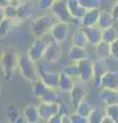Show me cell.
<instances>
[{
	"label": "cell",
	"instance_id": "cell-1",
	"mask_svg": "<svg viewBox=\"0 0 118 123\" xmlns=\"http://www.w3.org/2000/svg\"><path fill=\"white\" fill-rule=\"evenodd\" d=\"M18 55L17 50L11 46L4 48L0 53V65H1L3 77L6 82L12 80L16 69H18Z\"/></svg>",
	"mask_w": 118,
	"mask_h": 123
},
{
	"label": "cell",
	"instance_id": "cell-2",
	"mask_svg": "<svg viewBox=\"0 0 118 123\" xmlns=\"http://www.w3.org/2000/svg\"><path fill=\"white\" fill-rule=\"evenodd\" d=\"M56 22L52 14H43L30 23L29 31L35 38H44L49 34L52 25Z\"/></svg>",
	"mask_w": 118,
	"mask_h": 123
},
{
	"label": "cell",
	"instance_id": "cell-3",
	"mask_svg": "<svg viewBox=\"0 0 118 123\" xmlns=\"http://www.w3.org/2000/svg\"><path fill=\"white\" fill-rule=\"evenodd\" d=\"M17 67L21 75L28 82L33 83L37 79H39V73H38V68L36 67V63L33 62L27 55H18Z\"/></svg>",
	"mask_w": 118,
	"mask_h": 123
},
{
	"label": "cell",
	"instance_id": "cell-4",
	"mask_svg": "<svg viewBox=\"0 0 118 123\" xmlns=\"http://www.w3.org/2000/svg\"><path fill=\"white\" fill-rule=\"evenodd\" d=\"M49 10L51 11V14L54 15L56 21L71 24L73 18H72L71 13L67 8L66 1H64V0H56L50 6Z\"/></svg>",
	"mask_w": 118,
	"mask_h": 123
},
{
	"label": "cell",
	"instance_id": "cell-5",
	"mask_svg": "<svg viewBox=\"0 0 118 123\" xmlns=\"http://www.w3.org/2000/svg\"><path fill=\"white\" fill-rule=\"evenodd\" d=\"M46 44H47V40L45 39V37L44 38H36L31 43V45H30L27 55L33 62H35V63L40 62L43 59Z\"/></svg>",
	"mask_w": 118,
	"mask_h": 123
},
{
	"label": "cell",
	"instance_id": "cell-6",
	"mask_svg": "<svg viewBox=\"0 0 118 123\" xmlns=\"http://www.w3.org/2000/svg\"><path fill=\"white\" fill-rule=\"evenodd\" d=\"M62 56H63V48L61 47L60 43L54 41L50 38V40L47 41L46 47H45V50H44L43 59L46 60L48 63L55 64L60 62Z\"/></svg>",
	"mask_w": 118,
	"mask_h": 123
},
{
	"label": "cell",
	"instance_id": "cell-7",
	"mask_svg": "<svg viewBox=\"0 0 118 123\" xmlns=\"http://www.w3.org/2000/svg\"><path fill=\"white\" fill-rule=\"evenodd\" d=\"M79 70V81L82 83H89L93 81V60L90 57H84L77 63Z\"/></svg>",
	"mask_w": 118,
	"mask_h": 123
},
{
	"label": "cell",
	"instance_id": "cell-8",
	"mask_svg": "<svg viewBox=\"0 0 118 123\" xmlns=\"http://www.w3.org/2000/svg\"><path fill=\"white\" fill-rule=\"evenodd\" d=\"M34 13H35V8L33 4H31L27 0H23L17 5V18L13 20L14 24L17 23H23L26 21H29Z\"/></svg>",
	"mask_w": 118,
	"mask_h": 123
},
{
	"label": "cell",
	"instance_id": "cell-9",
	"mask_svg": "<svg viewBox=\"0 0 118 123\" xmlns=\"http://www.w3.org/2000/svg\"><path fill=\"white\" fill-rule=\"evenodd\" d=\"M68 34H69V24L59 21H56L52 25L50 31H49L50 38L58 43H62L66 40Z\"/></svg>",
	"mask_w": 118,
	"mask_h": 123
},
{
	"label": "cell",
	"instance_id": "cell-10",
	"mask_svg": "<svg viewBox=\"0 0 118 123\" xmlns=\"http://www.w3.org/2000/svg\"><path fill=\"white\" fill-rule=\"evenodd\" d=\"M109 68L106 64V61L97 59L93 61V82L96 87H101L102 77L106 74Z\"/></svg>",
	"mask_w": 118,
	"mask_h": 123
},
{
	"label": "cell",
	"instance_id": "cell-11",
	"mask_svg": "<svg viewBox=\"0 0 118 123\" xmlns=\"http://www.w3.org/2000/svg\"><path fill=\"white\" fill-rule=\"evenodd\" d=\"M37 110L38 114H39L40 121L47 122L55 114L58 113V104L40 102L37 105Z\"/></svg>",
	"mask_w": 118,
	"mask_h": 123
},
{
	"label": "cell",
	"instance_id": "cell-12",
	"mask_svg": "<svg viewBox=\"0 0 118 123\" xmlns=\"http://www.w3.org/2000/svg\"><path fill=\"white\" fill-rule=\"evenodd\" d=\"M38 73H39V79L48 88H56V89H58L59 78H60L59 73L50 72L47 70H41V71L38 70Z\"/></svg>",
	"mask_w": 118,
	"mask_h": 123
},
{
	"label": "cell",
	"instance_id": "cell-13",
	"mask_svg": "<svg viewBox=\"0 0 118 123\" xmlns=\"http://www.w3.org/2000/svg\"><path fill=\"white\" fill-rule=\"evenodd\" d=\"M70 94V102L74 107L77 105L79 102H81L82 99H84L86 98V89L85 87L82 85V82H75L73 88L69 92Z\"/></svg>",
	"mask_w": 118,
	"mask_h": 123
},
{
	"label": "cell",
	"instance_id": "cell-14",
	"mask_svg": "<svg viewBox=\"0 0 118 123\" xmlns=\"http://www.w3.org/2000/svg\"><path fill=\"white\" fill-rule=\"evenodd\" d=\"M82 28V27H81ZM85 33L87 43L91 46H96L99 42L102 41V30L98 26L93 27H85L82 28Z\"/></svg>",
	"mask_w": 118,
	"mask_h": 123
},
{
	"label": "cell",
	"instance_id": "cell-15",
	"mask_svg": "<svg viewBox=\"0 0 118 123\" xmlns=\"http://www.w3.org/2000/svg\"><path fill=\"white\" fill-rule=\"evenodd\" d=\"M101 87L110 88V89H117L118 88V72L108 70L106 72V74L102 77Z\"/></svg>",
	"mask_w": 118,
	"mask_h": 123
},
{
	"label": "cell",
	"instance_id": "cell-16",
	"mask_svg": "<svg viewBox=\"0 0 118 123\" xmlns=\"http://www.w3.org/2000/svg\"><path fill=\"white\" fill-rule=\"evenodd\" d=\"M100 9L101 8L86 9L85 13L83 14V17L80 18L82 28H85V27L97 26L98 18H99V14H100Z\"/></svg>",
	"mask_w": 118,
	"mask_h": 123
},
{
	"label": "cell",
	"instance_id": "cell-17",
	"mask_svg": "<svg viewBox=\"0 0 118 123\" xmlns=\"http://www.w3.org/2000/svg\"><path fill=\"white\" fill-rule=\"evenodd\" d=\"M114 23L115 22H114L111 11H108L106 9H100V14H99L98 23H97V26L101 30L107 29L109 27L114 26Z\"/></svg>",
	"mask_w": 118,
	"mask_h": 123
},
{
	"label": "cell",
	"instance_id": "cell-18",
	"mask_svg": "<svg viewBox=\"0 0 118 123\" xmlns=\"http://www.w3.org/2000/svg\"><path fill=\"white\" fill-rule=\"evenodd\" d=\"M23 118L25 122L28 123H37L40 121L39 114H38L37 106L35 105H28L23 110Z\"/></svg>",
	"mask_w": 118,
	"mask_h": 123
},
{
	"label": "cell",
	"instance_id": "cell-19",
	"mask_svg": "<svg viewBox=\"0 0 118 123\" xmlns=\"http://www.w3.org/2000/svg\"><path fill=\"white\" fill-rule=\"evenodd\" d=\"M66 5L69 12L72 15V18H81L86 11L84 7L80 5L78 0H66Z\"/></svg>",
	"mask_w": 118,
	"mask_h": 123
},
{
	"label": "cell",
	"instance_id": "cell-20",
	"mask_svg": "<svg viewBox=\"0 0 118 123\" xmlns=\"http://www.w3.org/2000/svg\"><path fill=\"white\" fill-rule=\"evenodd\" d=\"M101 101L107 105L118 104V89H110V88H103L101 91Z\"/></svg>",
	"mask_w": 118,
	"mask_h": 123
},
{
	"label": "cell",
	"instance_id": "cell-21",
	"mask_svg": "<svg viewBox=\"0 0 118 123\" xmlns=\"http://www.w3.org/2000/svg\"><path fill=\"white\" fill-rule=\"evenodd\" d=\"M74 84H75L74 79L70 78L69 76H67L66 74H64L63 72H61V73H60L59 86H58V88H59L61 91L69 93V92L71 91V89L73 88Z\"/></svg>",
	"mask_w": 118,
	"mask_h": 123
},
{
	"label": "cell",
	"instance_id": "cell-22",
	"mask_svg": "<svg viewBox=\"0 0 118 123\" xmlns=\"http://www.w3.org/2000/svg\"><path fill=\"white\" fill-rule=\"evenodd\" d=\"M68 55H69L70 60L75 62V63H77L78 61L88 56L87 55L86 47H79V46H74V45H72L70 47Z\"/></svg>",
	"mask_w": 118,
	"mask_h": 123
},
{
	"label": "cell",
	"instance_id": "cell-23",
	"mask_svg": "<svg viewBox=\"0 0 118 123\" xmlns=\"http://www.w3.org/2000/svg\"><path fill=\"white\" fill-rule=\"evenodd\" d=\"M71 44L74 46H79V47H86L88 43L86 40V36L83 29H78L77 31H75L74 34L72 35L71 38Z\"/></svg>",
	"mask_w": 118,
	"mask_h": 123
},
{
	"label": "cell",
	"instance_id": "cell-24",
	"mask_svg": "<svg viewBox=\"0 0 118 123\" xmlns=\"http://www.w3.org/2000/svg\"><path fill=\"white\" fill-rule=\"evenodd\" d=\"M40 102H44V103H56L59 104L62 98H61V95L58 91H56V88H47V90L45 91V93L41 97Z\"/></svg>",
	"mask_w": 118,
	"mask_h": 123
},
{
	"label": "cell",
	"instance_id": "cell-25",
	"mask_svg": "<svg viewBox=\"0 0 118 123\" xmlns=\"http://www.w3.org/2000/svg\"><path fill=\"white\" fill-rule=\"evenodd\" d=\"M94 47H96V55L98 56V59L106 61L110 57V44L109 43L101 41Z\"/></svg>",
	"mask_w": 118,
	"mask_h": 123
},
{
	"label": "cell",
	"instance_id": "cell-26",
	"mask_svg": "<svg viewBox=\"0 0 118 123\" xmlns=\"http://www.w3.org/2000/svg\"><path fill=\"white\" fill-rule=\"evenodd\" d=\"M118 38V30L114 26L109 27L107 29L102 30V41L107 42V43H112Z\"/></svg>",
	"mask_w": 118,
	"mask_h": 123
},
{
	"label": "cell",
	"instance_id": "cell-27",
	"mask_svg": "<svg viewBox=\"0 0 118 123\" xmlns=\"http://www.w3.org/2000/svg\"><path fill=\"white\" fill-rule=\"evenodd\" d=\"M91 109H93V106H91V104L86 99V98L84 99H82L81 102H79L77 105L75 106V112H77L78 114H80L86 118L89 115Z\"/></svg>",
	"mask_w": 118,
	"mask_h": 123
},
{
	"label": "cell",
	"instance_id": "cell-28",
	"mask_svg": "<svg viewBox=\"0 0 118 123\" xmlns=\"http://www.w3.org/2000/svg\"><path fill=\"white\" fill-rule=\"evenodd\" d=\"M14 26H16V24H14L13 20L4 18V20L0 23V39H4Z\"/></svg>",
	"mask_w": 118,
	"mask_h": 123
},
{
	"label": "cell",
	"instance_id": "cell-29",
	"mask_svg": "<svg viewBox=\"0 0 118 123\" xmlns=\"http://www.w3.org/2000/svg\"><path fill=\"white\" fill-rule=\"evenodd\" d=\"M31 84H32V93L37 98H40L42 97L48 88L40 79H37L35 82H33Z\"/></svg>",
	"mask_w": 118,
	"mask_h": 123
},
{
	"label": "cell",
	"instance_id": "cell-30",
	"mask_svg": "<svg viewBox=\"0 0 118 123\" xmlns=\"http://www.w3.org/2000/svg\"><path fill=\"white\" fill-rule=\"evenodd\" d=\"M104 114V110H101L100 108L97 107H93L89 115L87 116V121H88V123H100Z\"/></svg>",
	"mask_w": 118,
	"mask_h": 123
},
{
	"label": "cell",
	"instance_id": "cell-31",
	"mask_svg": "<svg viewBox=\"0 0 118 123\" xmlns=\"http://www.w3.org/2000/svg\"><path fill=\"white\" fill-rule=\"evenodd\" d=\"M104 112L112 119L114 123H118V104L107 105L104 109Z\"/></svg>",
	"mask_w": 118,
	"mask_h": 123
},
{
	"label": "cell",
	"instance_id": "cell-32",
	"mask_svg": "<svg viewBox=\"0 0 118 123\" xmlns=\"http://www.w3.org/2000/svg\"><path fill=\"white\" fill-rule=\"evenodd\" d=\"M62 72L67 76H69L72 79H78L79 80V70L77 64L74 65H68V66L64 67Z\"/></svg>",
	"mask_w": 118,
	"mask_h": 123
},
{
	"label": "cell",
	"instance_id": "cell-33",
	"mask_svg": "<svg viewBox=\"0 0 118 123\" xmlns=\"http://www.w3.org/2000/svg\"><path fill=\"white\" fill-rule=\"evenodd\" d=\"M58 113L62 117H68L72 113V108L71 105H69L68 103L61 101L58 104Z\"/></svg>",
	"mask_w": 118,
	"mask_h": 123
},
{
	"label": "cell",
	"instance_id": "cell-34",
	"mask_svg": "<svg viewBox=\"0 0 118 123\" xmlns=\"http://www.w3.org/2000/svg\"><path fill=\"white\" fill-rule=\"evenodd\" d=\"M4 18H10V20H16L17 18V5L13 3H10L3 8Z\"/></svg>",
	"mask_w": 118,
	"mask_h": 123
},
{
	"label": "cell",
	"instance_id": "cell-35",
	"mask_svg": "<svg viewBox=\"0 0 118 123\" xmlns=\"http://www.w3.org/2000/svg\"><path fill=\"white\" fill-rule=\"evenodd\" d=\"M78 2L85 9L101 8V5H102L101 0H78Z\"/></svg>",
	"mask_w": 118,
	"mask_h": 123
},
{
	"label": "cell",
	"instance_id": "cell-36",
	"mask_svg": "<svg viewBox=\"0 0 118 123\" xmlns=\"http://www.w3.org/2000/svg\"><path fill=\"white\" fill-rule=\"evenodd\" d=\"M19 116H20V114H19L17 108L14 106H9L8 109H7V112H6L7 120L10 121V122H16L17 119L19 118Z\"/></svg>",
	"mask_w": 118,
	"mask_h": 123
},
{
	"label": "cell",
	"instance_id": "cell-37",
	"mask_svg": "<svg viewBox=\"0 0 118 123\" xmlns=\"http://www.w3.org/2000/svg\"><path fill=\"white\" fill-rule=\"evenodd\" d=\"M69 121L70 123H88L86 117L78 114L77 112H72L69 115Z\"/></svg>",
	"mask_w": 118,
	"mask_h": 123
},
{
	"label": "cell",
	"instance_id": "cell-38",
	"mask_svg": "<svg viewBox=\"0 0 118 123\" xmlns=\"http://www.w3.org/2000/svg\"><path fill=\"white\" fill-rule=\"evenodd\" d=\"M110 57L118 63V38L110 43Z\"/></svg>",
	"mask_w": 118,
	"mask_h": 123
},
{
	"label": "cell",
	"instance_id": "cell-39",
	"mask_svg": "<svg viewBox=\"0 0 118 123\" xmlns=\"http://www.w3.org/2000/svg\"><path fill=\"white\" fill-rule=\"evenodd\" d=\"M56 0H37L38 7L41 10H48Z\"/></svg>",
	"mask_w": 118,
	"mask_h": 123
},
{
	"label": "cell",
	"instance_id": "cell-40",
	"mask_svg": "<svg viewBox=\"0 0 118 123\" xmlns=\"http://www.w3.org/2000/svg\"><path fill=\"white\" fill-rule=\"evenodd\" d=\"M111 13L113 15L114 22H118V0H115L111 8Z\"/></svg>",
	"mask_w": 118,
	"mask_h": 123
},
{
	"label": "cell",
	"instance_id": "cell-41",
	"mask_svg": "<svg viewBox=\"0 0 118 123\" xmlns=\"http://www.w3.org/2000/svg\"><path fill=\"white\" fill-rule=\"evenodd\" d=\"M47 122H49V123H63V117L61 116L59 113H56L49 119Z\"/></svg>",
	"mask_w": 118,
	"mask_h": 123
},
{
	"label": "cell",
	"instance_id": "cell-42",
	"mask_svg": "<svg viewBox=\"0 0 118 123\" xmlns=\"http://www.w3.org/2000/svg\"><path fill=\"white\" fill-rule=\"evenodd\" d=\"M100 123H114V122H113L112 119L108 116V115L104 114V116L102 117V119H101V122H100Z\"/></svg>",
	"mask_w": 118,
	"mask_h": 123
},
{
	"label": "cell",
	"instance_id": "cell-43",
	"mask_svg": "<svg viewBox=\"0 0 118 123\" xmlns=\"http://www.w3.org/2000/svg\"><path fill=\"white\" fill-rule=\"evenodd\" d=\"M10 3H12L11 0H0V7H1V8H4L5 6L10 4Z\"/></svg>",
	"mask_w": 118,
	"mask_h": 123
},
{
	"label": "cell",
	"instance_id": "cell-44",
	"mask_svg": "<svg viewBox=\"0 0 118 123\" xmlns=\"http://www.w3.org/2000/svg\"><path fill=\"white\" fill-rule=\"evenodd\" d=\"M4 20V13H3V8L0 7V23Z\"/></svg>",
	"mask_w": 118,
	"mask_h": 123
},
{
	"label": "cell",
	"instance_id": "cell-45",
	"mask_svg": "<svg viewBox=\"0 0 118 123\" xmlns=\"http://www.w3.org/2000/svg\"><path fill=\"white\" fill-rule=\"evenodd\" d=\"M22 1H23V0H11V2H12L13 4H16V5H18L19 3L22 2Z\"/></svg>",
	"mask_w": 118,
	"mask_h": 123
},
{
	"label": "cell",
	"instance_id": "cell-46",
	"mask_svg": "<svg viewBox=\"0 0 118 123\" xmlns=\"http://www.w3.org/2000/svg\"><path fill=\"white\" fill-rule=\"evenodd\" d=\"M2 92V84H1V80H0V94Z\"/></svg>",
	"mask_w": 118,
	"mask_h": 123
},
{
	"label": "cell",
	"instance_id": "cell-47",
	"mask_svg": "<svg viewBox=\"0 0 118 123\" xmlns=\"http://www.w3.org/2000/svg\"><path fill=\"white\" fill-rule=\"evenodd\" d=\"M117 89H118V88H117Z\"/></svg>",
	"mask_w": 118,
	"mask_h": 123
}]
</instances>
